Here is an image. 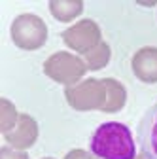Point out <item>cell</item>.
I'll return each mask as SVG.
<instances>
[{
  "mask_svg": "<svg viewBox=\"0 0 157 159\" xmlns=\"http://www.w3.org/2000/svg\"><path fill=\"white\" fill-rule=\"evenodd\" d=\"M91 152L99 159H136V146L127 125L102 123L91 138Z\"/></svg>",
  "mask_w": 157,
  "mask_h": 159,
  "instance_id": "1",
  "label": "cell"
},
{
  "mask_svg": "<svg viewBox=\"0 0 157 159\" xmlns=\"http://www.w3.org/2000/svg\"><path fill=\"white\" fill-rule=\"evenodd\" d=\"M11 40L21 49H27V51L38 49L47 40V27L38 15H32V13L17 15L11 23Z\"/></svg>",
  "mask_w": 157,
  "mask_h": 159,
  "instance_id": "2",
  "label": "cell"
},
{
  "mask_svg": "<svg viewBox=\"0 0 157 159\" xmlns=\"http://www.w3.org/2000/svg\"><path fill=\"white\" fill-rule=\"evenodd\" d=\"M65 97L74 110H80V112L96 110V108L102 110L106 102V84H104V80L91 78L82 84L66 87Z\"/></svg>",
  "mask_w": 157,
  "mask_h": 159,
  "instance_id": "3",
  "label": "cell"
},
{
  "mask_svg": "<svg viewBox=\"0 0 157 159\" xmlns=\"http://www.w3.org/2000/svg\"><path fill=\"white\" fill-rule=\"evenodd\" d=\"M85 70H87V65L80 57H76L72 53H65V51L53 53L44 63L46 76L55 80L57 84H63V85H68V87L76 85L78 80L85 74Z\"/></svg>",
  "mask_w": 157,
  "mask_h": 159,
  "instance_id": "4",
  "label": "cell"
},
{
  "mask_svg": "<svg viewBox=\"0 0 157 159\" xmlns=\"http://www.w3.org/2000/svg\"><path fill=\"white\" fill-rule=\"evenodd\" d=\"M63 40L65 44L78 51V53H89L93 48H96L102 40H101V29L95 21L91 19H83V21L72 25L70 29H66L63 32Z\"/></svg>",
  "mask_w": 157,
  "mask_h": 159,
  "instance_id": "5",
  "label": "cell"
},
{
  "mask_svg": "<svg viewBox=\"0 0 157 159\" xmlns=\"http://www.w3.org/2000/svg\"><path fill=\"white\" fill-rule=\"evenodd\" d=\"M4 138L11 148L27 150L36 142V138H38V123L29 114H21L19 119H17V123H15V127L10 133H6Z\"/></svg>",
  "mask_w": 157,
  "mask_h": 159,
  "instance_id": "6",
  "label": "cell"
},
{
  "mask_svg": "<svg viewBox=\"0 0 157 159\" xmlns=\"http://www.w3.org/2000/svg\"><path fill=\"white\" fill-rule=\"evenodd\" d=\"M138 140L146 159H157V101L144 114L138 127Z\"/></svg>",
  "mask_w": 157,
  "mask_h": 159,
  "instance_id": "7",
  "label": "cell"
},
{
  "mask_svg": "<svg viewBox=\"0 0 157 159\" xmlns=\"http://www.w3.org/2000/svg\"><path fill=\"white\" fill-rule=\"evenodd\" d=\"M132 72L144 84H157V48H142L132 55Z\"/></svg>",
  "mask_w": 157,
  "mask_h": 159,
  "instance_id": "8",
  "label": "cell"
},
{
  "mask_svg": "<svg viewBox=\"0 0 157 159\" xmlns=\"http://www.w3.org/2000/svg\"><path fill=\"white\" fill-rule=\"evenodd\" d=\"M104 84H106V102L102 106V112H119L125 102H127V91L125 87L114 78H104Z\"/></svg>",
  "mask_w": 157,
  "mask_h": 159,
  "instance_id": "9",
  "label": "cell"
},
{
  "mask_svg": "<svg viewBox=\"0 0 157 159\" xmlns=\"http://www.w3.org/2000/svg\"><path fill=\"white\" fill-rule=\"evenodd\" d=\"M49 10H51L55 19H59L63 23H68L83 11V2L82 0H51Z\"/></svg>",
  "mask_w": 157,
  "mask_h": 159,
  "instance_id": "10",
  "label": "cell"
},
{
  "mask_svg": "<svg viewBox=\"0 0 157 159\" xmlns=\"http://www.w3.org/2000/svg\"><path fill=\"white\" fill-rule=\"evenodd\" d=\"M110 61V46L106 42H101L96 48H93L89 53L83 55V63L87 65V70H101Z\"/></svg>",
  "mask_w": 157,
  "mask_h": 159,
  "instance_id": "11",
  "label": "cell"
},
{
  "mask_svg": "<svg viewBox=\"0 0 157 159\" xmlns=\"http://www.w3.org/2000/svg\"><path fill=\"white\" fill-rule=\"evenodd\" d=\"M2 116H0V127H2V133L6 134V133H10L13 127H15V123H17V119H19V114L17 110H15V106L8 101V98H2Z\"/></svg>",
  "mask_w": 157,
  "mask_h": 159,
  "instance_id": "12",
  "label": "cell"
},
{
  "mask_svg": "<svg viewBox=\"0 0 157 159\" xmlns=\"http://www.w3.org/2000/svg\"><path fill=\"white\" fill-rule=\"evenodd\" d=\"M0 159H29V155L23 150H17L11 146H4L0 150Z\"/></svg>",
  "mask_w": 157,
  "mask_h": 159,
  "instance_id": "13",
  "label": "cell"
},
{
  "mask_svg": "<svg viewBox=\"0 0 157 159\" xmlns=\"http://www.w3.org/2000/svg\"><path fill=\"white\" fill-rule=\"evenodd\" d=\"M65 159H96V155H91L85 150H72L65 155Z\"/></svg>",
  "mask_w": 157,
  "mask_h": 159,
  "instance_id": "14",
  "label": "cell"
},
{
  "mask_svg": "<svg viewBox=\"0 0 157 159\" xmlns=\"http://www.w3.org/2000/svg\"><path fill=\"white\" fill-rule=\"evenodd\" d=\"M136 159H146V155H142V157H136Z\"/></svg>",
  "mask_w": 157,
  "mask_h": 159,
  "instance_id": "15",
  "label": "cell"
},
{
  "mask_svg": "<svg viewBox=\"0 0 157 159\" xmlns=\"http://www.w3.org/2000/svg\"><path fill=\"white\" fill-rule=\"evenodd\" d=\"M44 159H53V157H44Z\"/></svg>",
  "mask_w": 157,
  "mask_h": 159,
  "instance_id": "16",
  "label": "cell"
}]
</instances>
